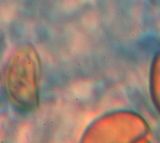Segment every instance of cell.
<instances>
[{
    "mask_svg": "<svg viewBox=\"0 0 160 143\" xmlns=\"http://www.w3.org/2000/svg\"><path fill=\"white\" fill-rule=\"evenodd\" d=\"M149 92L152 103L160 114V51L157 52L150 65Z\"/></svg>",
    "mask_w": 160,
    "mask_h": 143,
    "instance_id": "cell-3",
    "label": "cell"
},
{
    "mask_svg": "<svg viewBox=\"0 0 160 143\" xmlns=\"http://www.w3.org/2000/svg\"><path fill=\"white\" fill-rule=\"evenodd\" d=\"M40 58L36 49L26 44L9 57L5 68L4 82L11 104L23 113H30L39 106Z\"/></svg>",
    "mask_w": 160,
    "mask_h": 143,
    "instance_id": "cell-1",
    "label": "cell"
},
{
    "mask_svg": "<svg viewBox=\"0 0 160 143\" xmlns=\"http://www.w3.org/2000/svg\"><path fill=\"white\" fill-rule=\"evenodd\" d=\"M150 127L141 115L131 110L107 113L91 123L82 142H141L148 140Z\"/></svg>",
    "mask_w": 160,
    "mask_h": 143,
    "instance_id": "cell-2",
    "label": "cell"
}]
</instances>
